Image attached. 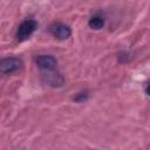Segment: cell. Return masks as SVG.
Segmentation results:
<instances>
[{
    "label": "cell",
    "mask_w": 150,
    "mask_h": 150,
    "mask_svg": "<svg viewBox=\"0 0 150 150\" xmlns=\"http://www.w3.org/2000/svg\"><path fill=\"white\" fill-rule=\"evenodd\" d=\"M36 21L35 20H32V19H27L25 21H22L20 23V26L18 27V30H16V39L19 41H23V40H27L33 33L34 30L36 29Z\"/></svg>",
    "instance_id": "obj_1"
},
{
    "label": "cell",
    "mask_w": 150,
    "mask_h": 150,
    "mask_svg": "<svg viewBox=\"0 0 150 150\" xmlns=\"http://www.w3.org/2000/svg\"><path fill=\"white\" fill-rule=\"evenodd\" d=\"M22 67V61L19 57H5L0 61V71L4 74H11Z\"/></svg>",
    "instance_id": "obj_2"
},
{
    "label": "cell",
    "mask_w": 150,
    "mask_h": 150,
    "mask_svg": "<svg viewBox=\"0 0 150 150\" xmlns=\"http://www.w3.org/2000/svg\"><path fill=\"white\" fill-rule=\"evenodd\" d=\"M49 32L52 33V35L54 38L60 39V40H66V39H68L71 35L70 28L67 25L61 23V22H55V23L50 25Z\"/></svg>",
    "instance_id": "obj_3"
},
{
    "label": "cell",
    "mask_w": 150,
    "mask_h": 150,
    "mask_svg": "<svg viewBox=\"0 0 150 150\" xmlns=\"http://www.w3.org/2000/svg\"><path fill=\"white\" fill-rule=\"evenodd\" d=\"M42 80L52 86V87H61L63 84V77L62 75L56 71V69H52V70H42Z\"/></svg>",
    "instance_id": "obj_4"
},
{
    "label": "cell",
    "mask_w": 150,
    "mask_h": 150,
    "mask_svg": "<svg viewBox=\"0 0 150 150\" xmlns=\"http://www.w3.org/2000/svg\"><path fill=\"white\" fill-rule=\"evenodd\" d=\"M38 67L41 70H52V69H56L57 66V61L54 56L52 55H39L35 60Z\"/></svg>",
    "instance_id": "obj_5"
},
{
    "label": "cell",
    "mask_w": 150,
    "mask_h": 150,
    "mask_svg": "<svg viewBox=\"0 0 150 150\" xmlns=\"http://www.w3.org/2000/svg\"><path fill=\"white\" fill-rule=\"evenodd\" d=\"M89 27L93 28V29H101L103 26H104V19L101 18V16H93L89 22H88Z\"/></svg>",
    "instance_id": "obj_6"
},
{
    "label": "cell",
    "mask_w": 150,
    "mask_h": 150,
    "mask_svg": "<svg viewBox=\"0 0 150 150\" xmlns=\"http://www.w3.org/2000/svg\"><path fill=\"white\" fill-rule=\"evenodd\" d=\"M87 98V94H84V93H82V94H80L76 98H75V101H77V102H81V101H84Z\"/></svg>",
    "instance_id": "obj_7"
}]
</instances>
